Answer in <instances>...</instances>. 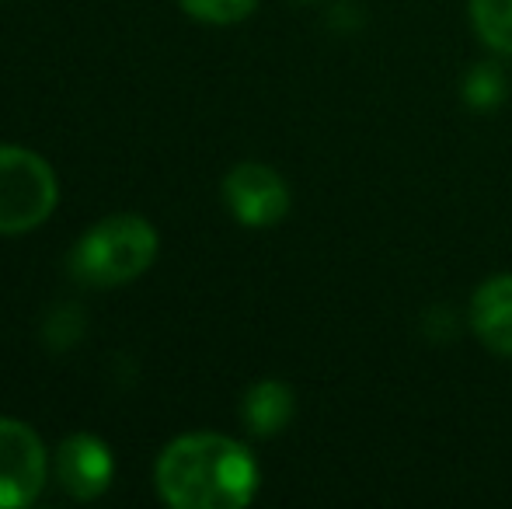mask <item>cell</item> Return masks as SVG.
<instances>
[{
  "label": "cell",
  "mask_w": 512,
  "mask_h": 509,
  "mask_svg": "<svg viewBox=\"0 0 512 509\" xmlns=\"http://www.w3.org/2000/svg\"><path fill=\"white\" fill-rule=\"evenodd\" d=\"M157 492L175 509H241L258 492V464L244 443L220 433L178 436L157 457Z\"/></svg>",
  "instance_id": "obj_1"
},
{
  "label": "cell",
  "mask_w": 512,
  "mask_h": 509,
  "mask_svg": "<svg viewBox=\"0 0 512 509\" xmlns=\"http://www.w3.org/2000/svg\"><path fill=\"white\" fill-rule=\"evenodd\" d=\"M157 258V231L143 217L119 213L95 224L74 248V272L88 286H122Z\"/></svg>",
  "instance_id": "obj_2"
},
{
  "label": "cell",
  "mask_w": 512,
  "mask_h": 509,
  "mask_svg": "<svg viewBox=\"0 0 512 509\" xmlns=\"http://www.w3.org/2000/svg\"><path fill=\"white\" fill-rule=\"evenodd\" d=\"M56 175L25 147H0V234H25L56 210Z\"/></svg>",
  "instance_id": "obj_3"
},
{
  "label": "cell",
  "mask_w": 512,
  "mask_h": 509,
  "mask_svg": "<svg viewBox=\"0 0 512 509\" xmlns=\"http://www.w3.org/2000/svg\"><path fill=\"white\" fill-rule=\"evenodd\" d=\"M46 447L21 419H0V509L32 506L46 489Z\"/></svg>",
  "instance_id": "obj_4"
},
{
  "label": "cell",
  "mask_w": 512,
  "mask_h": 509,
  "mask_svg": "<svg viewBox=\"0 0 512 509\" xmlns=\"http://www.w3.org/2000/svg\"><path fill=\"white\" fill-rule=\"evenodd\" d=\"M223 199L244 227H272L290 210V185L269 164L244 161L230 168L223 182Z\"/></svg>",
  "instance_id": "obj_5"
},
{
  "label": "cell",
  "mask_w": 512,
  "mask_h": 509,
  "mask_svg": "<svg viewBox=\"0 0 512 509\" xmlns=\"http://www.w3.org/2000/svg\"><path fill=\"white\" fill-rule=\"evenodd\" d=\"M115 461L108 443H102L91 433H74L60 443L56 450V478H60L63 492L81 503L98 499L112 485Z\"/></svg>",
  "instance_id": "obj_6"
},
{
  "label": "cell",
  "mask_w": 512,
  "mask_h": 509,
  "mask_svg": "<svg viewBox=\"0 0 512 509\" xmlns=\"http://www.w3.org/2000/svg\"><path fill=\"white\" fill-rule=\"evenodd\" d=\"M471 325L492 353L512 356V276H492L471 297Z\"/></svg>",
  "instance_id": "obj_7"
},
{
  "label": "cell",
  "mask_w": 512,
  "mask_h": 509,
  "mask_svg": "<svg viewBox=\"0 0 512 509\" xmlns=\"http://www.w3.org/2000/svg\"><path fill=\"white\" fill-rule=\"evenodd\" d=\"M293 408H297V401H293L290 387L283 381H262L244 394L241 415L255 436H276L290 426Z\"/></svg>",
  "instance_id": "obj_8"
},
{
  "label": "cell",
  "mask_w": 512,
  "mask_h": 509,
  "mask_svg": "<svg viewBox=\"0 0 512 509\" xmlns=\"http://www.w3.org/2000/svg\"><path fill=\"white\" fill-rule=\"evenodd\" d=\"M471 25L492 53L512 56V0H471Z\"/></svg>",
  "instance_id": "obj_9"
},
{
  "label": "cell",
  "mask_w": 512,
  "mask_h": 509,
  "mask_svg": "<svg viewBox=\"0 0 512 509\" xmlns=\"http://www.w3.org/2000/svg\"><path fill=\"white\" fill-rule=\"evenodd\" d=\"M464 98L471 109H495L506 98V74L499 63H478L471 74L464 77Z\"/></svg>",
  "instance_id": "obj_10"
},
{
  "label": "cell",
  "mask_w": 512,
  "mask_h": 509,
  "mask_svg": "<svg viewBox=\"0 0 512 509\" xmlns=\"http://www.w3.org/2000/svg\"><path fill=\"white\" fill-rule=\"evenodd\" d=\"M182 7L192 18L209 21V25H234L255 11L258 0H182Z\"/></svg>",
  "instance_id": "obj_11"
}]
</instances>
